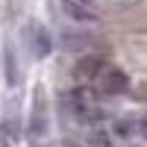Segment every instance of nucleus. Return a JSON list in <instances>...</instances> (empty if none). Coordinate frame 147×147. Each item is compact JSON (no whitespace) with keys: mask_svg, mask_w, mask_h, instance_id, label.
Wrapping results in <instances>:
<instances>
[{"mask_svg":"<svg viewBox=\"0 0 147 147\" xmlns=\"http://www.w3.org/2000/svg\"><path fill=\"white\" fill-rule=\"evenodd\" d=\"M0 147H9V141H6V129H0Z\"/></svg>","mask_w":147,"mask_h":147,"instance_id":"9","label":"nucleus"},{"mask_svg":"<svg viewBox=\"0 0 147 147\" xmlns=\"http://www.w3.org/2000/svg\"><path fill=\"white\" fill-rule=\"evenodd\" d=\"M68 109L80 124H94L103 115V106H100V100H97V94L91 88H74L68 94Z\"/></svg>","mask_w":147,"mask_h":147,"instance_id":"1","label":"nucleus"},{"mask_svg":"<svg viewBox=\"0 0 147 147\" xmlns=\"http://www.w3.org/2000/svg\"><path fill=\"white\" fill-rule=\"evenodd\" d=\"M62 9H65V15L74 18V21H94V15L88 9H82L80 3H74V0H62Z\"/></svg>","mask_w":147,"mask_h":147,"instance_id":"6","label":"nucleus"},{"mask_svg":"<svg viewBox=\"0 0 147 147\" xmlns=\"http://www.w3.org/2000/svg\"><path fill=\"white\" fill-rule=\"evenodd\" d=\"M27 47H30V53L35 59H47L53 50V38H50V32H47V27H41V24H30L27 27Z\"/></svg>","mask_w":147,"mask_h":147,"instance_id":"2","label":"nucleus"},{"mask_svg":"<svg viewBox=\"0 0 147 147\" xmlns=\"http://www.w3.org/2000/svg\"><path fill=\"white\" fill-rule=\"evenodd\" d=\"M138 132H141V136L147 138V118H141V127H138Z\"/></svg>","mask_w":147,"mask_h":147,"instance_id":"8","label":"nucleus"},{"mask_svg":"<svg viewBox=\"0 0 147 147\" xmlns=\"http://www.w3.org/2000/svg\"><path fill=\"white\" fill-rule=\"evenodd\" d=\"M41 94H35V106H32V121H30V138H38L44 136L47 129V118H44V106H41Z\"/></svg>","mask_w":147,"mask_h":147,"instance_id":"5","label":"nucleus"},{"mask_svg":"<svg viewBox=\"0 0 147 147\" xmlns=\"http://www.w3.org/2000/svg\"><path fill=\"white\" fill-rule=\"evenodd\" d=\"M85 144L88 147H112V136L103 132V129H91L88 138H85Z\"/></svg>","mask_w":147,"mask_h":147,"instance_id":"7","label":"nucleus"},{"mask_svg":"<svg viewBox=\"0 0 147 147\" xmlns=\"http://www.w3.org/2000/svg\"><path fill=\"white\" fill-rule=\"evenodd\" d=\"M103 59L100 56H82L80 62H77V68H74V77L77 80H97L103 74Z\"/></svg>","mask_w":147,"mask_h":147,"instance_id":"4","label":"nucleus"},{"mask_svg":"<svg viewBox=\"0 0 147 147\" xmlns=\"http://www.w3.org/2000/svg\"><path fill=\"white\" fill-rule=\"evenodd\" d=\"M97 82H100V88L106 94H124L127 91V77H124V71H118V68H103V74L97 77Z\"/></svg>","mask_w":147,"mask_h":147,"instance_id":"3","label":"nucleus"}]
</instances>
